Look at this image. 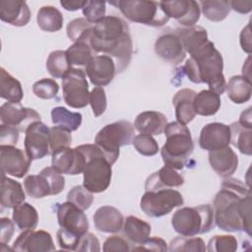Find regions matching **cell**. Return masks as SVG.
Here are the masks:
<instances>
[{
    "instance_id": "1",
    "label": "cell",
    "mask_w": 252,
    "mask_h": 252,
    "mask_svg": "<svg viewBox=\"0 0 252 252\" xmlns=\"http://www.w3.org/2000/svg\"><path fill=\"white\" fill-rule=\"evenodd\" d=\"M214 220L224 231H245L251 235V192L236 178L224 179L213 204Z\"/></svg>"
},
{
    "instance_id": "2",
    "label": "cell",
    "mask_w": 252,
    "mask_h": 252,
    "mask_svg": "<svg viewBox=\"0 0 252 252\" xmlns=\"http://www.w3.org/2000/svg\"><path fill=\"white\" fill-rule=\"evenodd\" d=\"M90 44L95 54L102 52L114 60L116 73L123 72L129 66L133 43L129 26L122 18L109 15L95 23Z\"/></svg>"
},
{
    "instance_id": "3",
    "label": "cell",
    "mask_w": 252,
    "mask_h": 252,
    "mask_svg": "<svg viewBox=\"0 0 252 252\" xmlns=\"http://www.w3.org/2000/svg\"><path fill=\"white\" fill-rule=\"evenodd\" d=\"M222 69V56L210 40L192 52L183 66L184 73L192 83H206L209 90L218 94H222L226 89Z\"/></svg>"
},
{
    "instance_id": "4",
    "label": "cell",
    "mask_w": 252,
    "mask_h": 252,
    "mask_svg": "<svg viewBox=\"0 0 252 252\" xmlns=\"http://www.w3.org/2000/svg\"><path fill=\"white\" fill-rule=\"evenodd\" d=\"M165 143L160 150L164 164L174 169H182L194 151L190 130L178 121L167 123L164 128Z\"/></svg>"
},
{
    "instance_id": "5",
    "label": "cell",
    "mask_w": 252,
    "mask_h": 252,
    "mask_svg": "<svg viewBox=\"0 0 252 252\" xmlns=\"http://www.w3.org/2000/svg\"><path fill=\"white\" fill-rule=\"evenodd\" d=\"M77 148L86 158L83 185L92 193L105 191L111 182L112 164L95 144H84Z\"/></svg>"
},
{
    "instance_id": "6",
    "label": "cell",
    "mask_w": 252,
    "mask_h": 252,
    "mask_svg": "<svg viewBox=\"0 0 252 252\" xmlns=\"http://www.w3.org/2000/svg\"><path fill=\"white\" fill-rule=\"evenodd\" d=\"M214 211L208 204L180 208L171 218L173 229L184 236L207 233L214 228Z\"/></svg>"
},
{
    "instance_id": "7",
    "label": "cell",
    "mask_w": 252,
    "mask_h": 252,
    "mask_svg": "<svg viewBox=\"0 0 252 252\" xmlns=\"http://www.w3.org/2000/svg\"><path fill=\"white\" fill-rule=\"evenodd\" d=\"M134 137L133 124L127 120H119L101 128L94 138V144L113 164L119 157L120 147L132 144Z\"/></svg>"
},
{
    "instance_id": "8",
    "label": "cell",
    "mask_w": 252,
    "mask_h": 252,
    "mask_svg": "<svg viewBox=\"0 0 252 252\" xmlns=\"http://www.w3.org/2000/svg\"><path fill=\"white\" fill-rule=\"evenodd\" d=\"M116 6L131 22L151 27H161L169 18L161 10L159 2L145 0H117L109 2Z\"/></svg>"
},
{
    "instance_id": "9",
    "label": "cell",
    "mask_w": 252,
    "mask_h": 252,
    "mask_svg": "<svg viewBox=\"0 0 252 252\" xmlns=\"http://www.w3.org/2000/svg\"><path fill=\"white\" fill-rule=\"evenodd\" d=\"M183 196L177 190L164 188L148 190L140 200L141 210L151 218H160L169 214L174 208L182 206Z\"/></svg>"
},
{
    "instance_id": "10",
    "label": "cell",
    "mask_w": 252,
    "mask_h": 252,
    "mask_svg": "<svg viewBox=\"0 0 252 252\" xmlns=\"http://www.w3.org/2000/svg\"><path fill=\"white\" fill-rule=\"evenodd\" d=\"M62 94L66 104L73 108H83L90 104L89 84L86 73L80 68H71L62 78Z\"/></svg>"
},
{
    "instance_id": "11",
    "label": "cell",
    "mask_w": 252,
    "mask_h": 252,
    "mask_svg": "<svg viewBox=\"0 0 252 252\" xmlns=\"http://www.w3.org/2000/svg\"><path fill=\"white\" fill-rule=\"evenodd\" d=\"M57 221L60 229L64 232L81 238L89 229V220L84 211L78 208L73 203L67 201L62 204H57Z\"/></svg>"
},
{
    "instance_id": "12",
    "label": "cell",
    "mask_w": 252,
    "mask_h": 252,
    "mask_svg": "<svg viewBox=\"0 0 252 252\" xmlns=\"http://www.w3.org/2000/svg\"><path fill=\"white\" fill-rule=\"evenodd\" d=\"M155 52L171 65H178L185 59L186 51L176 29H167L159 33L155 42Z\"/></svg>"
},
{
    "instance_id": "13",
    "label": "cell",
    "mask_w": 252,
    "mask_h": 252,
    "mask_svg": "<svg viewBox=\"0 0 252 252\" xmlns=\"http://www.w3.org/2000/svg\"><path fill=\"white\" fill-rule=\"evenodd\" d=\"M25 149L29 158L40 159L50 153L49 145V127L41 121H35L30 124L25 131Z\"/></svg>"
},
{
    "instance_id": "14",
    "label": "cell",
    "mask_w": 252,
    "mask_h": 252,
    "mask_svg": "<svg viewBox=\"0 0 252 252\" xmlns=\"http://www.w3.org/2000/svg\"><path fill=\"white\" fill-rule=\"evenodd\" d=\"M1 171L16 178H23L29 171L32 159L26 152L12 145H0Z\"/></svg>"
},
{
    "instance_id": "15",
    "label": "cell",
    "mask_w": 252,
    "mask_h": 252,
    "mask_svg": "<svg viewBox=\"0 0 252 252\" xmlns=\"http://www.w3.org/2000/svg\"><path fill=\"white\" fill-rule=\"evenodd\" d=\"M161 10L168 18L175 19L181 26L190 28L200 19L199 3L193 0H173L159 2Z\"/></svg>"
},
{
    "instance_id": "16",
    "label": "cell",
    "mask_w": 252,
    "mask_h": 252,
    "mask_svg": "<svg viewBox=\"0 0 252 252\" xmlns=\"http://www.w3.org/2000/svg\"><path fill=\"white\" fill-rule=\"evenodd\" d=\"M0 121L3 125L13 126L24 132L32 122L40 121V115L32 108L7 101L0 107Z\"/></svg>"
},
{
    "instance_id": "17",
    "label": "cell",
    "mask_w": 252,
    "mask_h": 252,
    "mask_svg": "<svg viewBox=\"0 0 252 252\" xmlns=\"http://www.w3.org/2000/svg\"><path fill=\"white\" fill-rule=\"evenodd\" d=\"M56 249L49 232L45 230L27 229L15 240L12 250L23 252H45Z\"/></svg>"
},
{
    "instance_id": "18",
    "label": "cell",
    "mask_w": 252,
    "mask_h": 252,
    "mask_svg": "<svg viewBox=\"0 0 252 252\" xmlns=\"http://www.w3.org/2000/svg\"><path fill=\"white\" fill-rule=\"evenodd\" d=\"M85 72L95 87H104L111 83L115 74L114 60L105 54L94 55L85 66Z\"/></svg>"
},
{
    "instance_id": "19",
    "label": "cell",
    "mask_w": 252,
    "mask_h": 252,
    "mask_svg": "<svg viewBox=\"0 0 252 252\" xmlns=\"http://www.w3.org/2000/svg\"><path fill=\"white\" fill-rule=\"evenodd\" d=\"M52 166L59 172L69 175H78L83 172L86 158L83 153L76 147L61 148L52 154Z\"/></svg>"
},
{
    "instance_id": "20",
    "label": "cell",
    "mask_w": 252,
    "mask_h": 252,
    "mask_svg": "<svg viewBox=\"0 0 252 252\" xmlns=\"http://www.w3.org/2000/svg\"><path fill=\"white\" fill-rule=\"evenodd\" d=\"M230 144V127L223 123L206 124L199 136V145L209 152L227 147Z\"/></svg>"
},
{
    "instance_id": "21",
    "label": "cell",
    "mask_w": 252,
    "mask_h": 252,
    "mask_svg": "<svg viewBox=\"0 0 252 252\" xmlns=\"http://www.w3.org/2000/svg\"><path fill=\"white\" fill-rule=\"evenodd\" d=\"M209 162L213 170L221 178L231 176L237 169L238 158L230 147L209 152Z\"/></svg>"
},
{
    "instance_id": "22",
    "label": "cell",
    "mask_w": 252,
    "mask_h": 252,
    "mask_svg": "<svg viewBox=\"0 0 252 252\" xmlns=\"http://www.w3.org/2000/svg\"><path fill=\"white\" fill-rule=\"evenodd\" d=\"M0 19L15 27H24L31 20V11L26 1L1 0Z\"/></svg>"
},
{
    "instance_id": "23",
    "label": "cell",
    "mask_w": 252,
    "mask_h": 252,
    "mask_svg": "<svg viewBox=\"0 0 252 252\" xmlns=\"http://www.w3.org/2000/svg\"><path fill=\"white\" fill-rule=\"evenodd\" d=\"M94 223L98 231L105 233L119 232L124 223V218L120 211L112 206L99 207L94 217Z\"/></svg>"
},
{
    "instance_id": "24",
    "label": "cell",
    "mask_w": 252,
    "mask_h": 252,
    "mask_svg": "<svg viewBox=\"0 0 252 252\" xmlns=\"http://www.w3.org/2000/svg\"><path fill=\"white\" fill-rule=\"evenodd\" d=\"M184 184V178L179 174L176 169L169 165H164L158 171L152 173L146 180L145 189L158 190L164 188L180 187Z\"/></svg>"
},
{
    "instance_id": "25",
    "label": "cell",
    "mask_w": 252,
    "mask_h": 252,
    "mask_svg": "<svg viewBox=\"0 0 252 252\" xmlns=\"http://www.w3.org/2000/svg\"><path fill=\"white\" fill-rule=\"evenodd\" d=\"M167 124V118L164 114L158 111L149 110L141 112L137 115L134 128L140 134L160 135Z\"/></svg>"
},
{
    "instance_id": "26",
    "label": "cell",
    "mask_w": 252,
    "mask_h": 252,
    "mask_svg": "<svg viewBox=\"0 0 252 252\" xmlns=\"http://www.w3.org/2000/svg\"><path fill=\"white\" fill-rule=\"evenodd\" d=\"M196 94L197 93L191 89H182L174 94L172 104L174 106L175 116L178 122L186 125L195 118L196 112L194 109V98Z\"/></svg>"
},
{
    "instance_id": "27",
    "label": "cell",
    "mask_w": 252,
    "mask_h": 252,
    "mask_svg": "<svg viewBox=\"0 0 252 252\" xmlns=\"http://www.w3.org/2000/svg\"><path fill=\"white\" fill-rule=\"evenodd\" d=\"M26 194L24 189L18 181L7 177L2 173L1 181V206L2 208H15L16 206L25 202Z\"/></svg>"
},
{
    "instance_id": "28",
    "label": "cell",
    "mask_w": 252,
    "mask_h": 252,
    "mask_svg": "<svg viewBox=\"0 0 252 252\" xmlns=\"http://www.w3.org/2000/svg\"><path fill=\"white\" fill-rule=\"evenodd\" d=\"M123 234L134 245L141 244L147 238H149L152 227L151 224L137 217L129 216L124 220Z\"/></svg>"
},
{
    "instance_id": "29",
    "label": "cell",
    "mask_w": 252,
    "mask_h": 252,
    "mask_svg": "<svg viewBox=\"0 0 252 252\" xmlns=\"http://www.w3.org/2000/svg\"><path fill=\"white\" fill-rule=\"evenodd\" d=\"M226 93L231 101L237 104L248 101L252 94L251 80L240 76H232L226 84Z\"/></svg>"
},
{
    "instance_id": "30",
    "label": "cell",
    "mask_w": 252,
    "mask_h": 252,
    "mask_svg": "<svg viewBox=\"0 0 252 252\" xmlns=\"http://www.w3.org/2000/svg\"><path fill=\"white\" fill-rule=\"evenodd\" d=\"M0 96L11 103H20L24 96L21 83L3 67L0 68Z\"/></svg>"
},
{
    "instance_id": "31",
    "label": "cell",
    "mask_w": 252,
    "mask_h": 252,
    "mask_svg": "<svg viewBox=\"0 0 252 252\" xmlns=\"http://www.w3.org/2000/svg\"><path fill=\"white\" fill-rule=\"evenodd\" d=\"M176 32L182 40L185 51L189 54L194 52L209 40L207 31L200 26L178 28L176 29Z\"/></svg>"
},
{
    "instance_id": "32",
    "label": "cell",
    "mask_w": 252,
    "mask_h": 252,
    "mask_svg": "<svg viewBox=\"0 0 252 252\" xmlns=\"http://www.w3.org/2000/svg\"><path fill=\"white\" fill-rule=\"evenodd\" d=\"M220 107V94L210 90H203L196 94L194 98V109L196 114L202 116H212L219 111Z\"/></svg>"
},
{
    "instance_id": "33",
    "label": "cell",
    "mask_w": 252,
    "mask_h": 252,
    "mask_svg": "<svg viewBox=\"0 0 252 252\" xmlns=\"http://www.w3.org/2000/svg\"><path fill=\"white\" fill-rule=\"evenodd\" d=\"M63 16L61 12L53 6L41 7L36 16V22L40 30L47 32H55L62 29Z\"/></svg>"
},
{
    "instance_id": "34",
    "label": "cell",
    "mask_w": 252,
    "mask_h": 252,
    "mask_svg": "<svg viewBox=\"0 0 252 252\" xmlns=\"http://www.w3.org/2000/svg\"><path fill=\"white\" fill-rule=\"evenodd\" d=\"M24 187L26 193L33 199H40L53 195L51 184L42 171L37 175H28L24 180Z\"/></svg>"
},
{
    "instance_id": "35",
    "label": "cell",
    "mask_w": 252,
    "mask_h": 252,
    "mask_svg": "<svg viewBox=\"0 0 252 252\" xmlns=\"http://www.w3.org/2000/svg\"><path fill=\"white\" fill-rule=\"evenodd\" d=\"M13 220L21 230L34 229L38 222L37 211L27 202L13 208Z\"/></svg>"
},
{
    "instance_id": "36",
    "label": "cell",
    "mask_w": 252,
    "mask_h": 252,
    "mask_svg": "<svg viewBox=\"0 0 252 252\" xmlns=\"http://www.w3.org/2000/svg\"><path fill=\"white\" fill-rule=\"evenodd\" d=\"M51 120L55 126L73 132L81 126L83 116L81 113L71 112L63 106H56L51 110Z\"/></svg>"
},
{
    "instance_id": "37",
    "label": "cell",
    "mask_w": 252,
    "mask_h": 252,
    "mask_svg": "<svg viewBox=\"0 0 252 252\" xmlns=\"http://www.w3.org/2000/svg\"><path fill=\"white\" fill-rule=\"evenodd\" d=\"M230 127V143L236 147L243 155H252V130L241 126L238 122H233Z\"/></svg>"
},
{
    "instance_id": "38",
    "label": "cell",
    "mask_w": 252,
    "mask_h": 252,
    "mask_svg": "<svg viewBox=\"0 0 252 252\" xmlns=\"http://www.w3.org/2000/svg\"><path fill=\"white\" fill-rule=\"evenodd\" d=\"M93 29L94 25L85 18H77L68 23L66 29L67 36L74 42L81 41L90 43Z\"/></svg>"
},
{
    "instance_id": "39",
    "label": "cell",
    "mask_w": 252,
    "mask_h": 252,
    "mask_svg": "<svg viewBox=\"0 0 252 252\" xmlns=\"http://www.w3.org/2000/svg\"><path fill=\"white\" fill-rule=\"evenodd\" d=\"M205 18L212 22H221L230 12L229 1L205 0L198 2Z\"/></svg>"
},
{
    "instance_id": "40",
    "label": "cell",
    "mask_w": 252,
    "mask_h": 252,
    "mask_svg": "<svg viewBox=\"0 0 252 252\" xmlns=\"http://www.w3.org/2000/svg\"><path fill=\"white\" fill-rule=\"evenodd\" d=\"M67 58L71 66H86L88 62L96 55L91 44L87 42H74L66 50Z\"/></svg>"
},
{
    "instance_id": "41",
    "label": "cell",
    "mask_w": 252,
    "mask_h": 252,
    "mask_svg": "<svg viewBox=\"0 0 252 252\" xmlns=\"http://www.w3.org/2000/svg\"><path fill=\"white\" fill-rule=\"evenodd\" d=\"M71 68L72 66L68 61L66 51L55 50L48 55L46 60V69L53 78H63Z\"/></svg>"
},
{
    "instance_id": "42",
    "label": "cell",
    "mask_w": 252,
    "mask_h": 252,
    "mask_svg": "<svg viewBox=\"0 0 252 252\" xmlns=\"http://www.w3.org/2000/svg\"><path fill=\"white\" fill-rule=\"evenodd\" d=\"M168 250L171 252H180V251H200L204 252L207 250L205 242L200 237H193V236H177L173 238L170 243Z\"/></svg>"
},
{
    "instance_id": "43",
    "label": "cell",
    "mask_w": 252,
    "mask_h": 252,
    "mask_svg": "<svg viewBox=\"0 0 252 252\" xmlns=\"http://www.w3.org/2000/svg\"><path fill=\"white\" fill-rule=\"evenodd\" d=\"M67 201L73 203L81 210L86 211L92 206L94 195L84 185H77L68 192Z\"/></svg>"
},
{
    "instance_id": "44",
    "label": "cell",
    "mask_w": 252,
    "mask_h": 252,
    "mask_svg": "<svg viewBox=\"0 0 252 252\" xmlns=\"http://www.w3.org/2000/svg\"><path fill=\"white\" fill-rule=\"evenodd\" d=\"M71 143V132L58 126H53L49 128V145L51 155L61 148L70 147Z\"/></svg>"
},
{
    "instance_id": "45",
    "label": "cell",
    "mask_w": 252,
    "mask_h": 252,
    "mask_svg": "<svg viewBox=\"0 0 252 252\" xmlns=\"http://www.w3.org/2000/svg\"><path fill=\"white\" fill-rule=\"evenodd\" d=\"M237 239L233 235H215L208 243L210 252H233L237 249Z\"/></svg>"
},
{
    "instance_id": "46",
    "label": "cell",
    "mask_w": 252,
    "mask_h": 252,
    "mask_svg": "<svg viewBox=\"0 0 252 252\" xmlns=\"http://www.w3.org/2000/svg\"><path fill=\"white\" fill-rule=\"evenodd\" d=\"M132 144L136 151L142 156L152 157L157 155L159 151L158 142L151 135L139 134L134 137Z\"/></svg>"
},
{
    "instance_id": "47",
    "label": "cell",
    "mask_w": 252,
    "mask_h": 252,
    "mask_svg": "<svg viewBox=\"0 0 252 252\" xmlns=\"http://www.w3.org/2000/svg\"><path fill=\"white\" fill-rule=\"evenodd\" d=\"M59 91L58 83L53 79L44 78L35 82L32 86V92L36 97L42 99L54 98Z\"/></svg>"
},
{
    "instance_id": "48",
    "label": "cell",
    "mask_w": 252,
    "mask_h": 252,
    "mask_svg": "<svg viewBox=\"0 0 252 252\" xmlns=\"http://www.w3.org/2000/svg\"><path fill=\"white\" fill-rule=\"evenodd\" d=\"M105 5L106 3L103 1H87V4L83 8L85 19L92 24L97 23L105 17Z\"/></svg>"
},
{
    "instance_id": "49",
    "label": "cell",
    "mask_w": 252,
    "mask_h": 252,
    "mask_svg": "<svg viewBox=\"0 0 252 252\" xmlns=\"http://www.w3.org/2000/svg\"><path fill=\"white\" fill-rule=\"evenodd\" d=\"M90 104L92 106L94 115L95 117H98L102 115L107 106V101H106V94L101 87H94L91 94H90Z\"/></svg>"
},
{
    "instance_id": "50",
    "label": "cell",
    "mask_w": 252,
    "mask_h": 252,
    "mask_svg": "<svg viewBox=\"0 0 252 252\" xmlns=\"http://www.w3.org/2000/svg\"><path fill=\"white\" fill-rule=\"evenodd\" d=\"M167 243L160 237H151L147 238L141 244L135 245L131 250L135 251H154V252H164L167 251Z\"/></svg>"
},
{
    "instance_id": "51",
    "label": "cell",
    "mask_w": 252,
    "mask_h": 252,
    "mask_svg": "<svg viewBox=\"0 0 252 252\" xmlns=\"http://www.w3.org/2000/svg\"><path fill=\"white\" fill-rule=\"evenodd\" d=\"M102 250L104 252H111V251L128 252L131 250V248H130L129 242L125 238L119 235H112L105 239Z\"/></svg>"
},
{
    "instance_id": "52",
    "label": "cell",
    "mask_w": 252,
    "mask_h": 252,
    "mask_svg": "<svg viewBox=\"0 0 252 252\" xmlns=\"http://www.w3.org/2000/svg\"><path fill=\"white\" fill-rule=\"evenodd\" d=\"M76 251H85V252L100 251L99 241L97 237L92 232H86L80 238Z\"/></svg>"
},
{
    "instance_id": "53",
    "label": "cell",
    "mask_w": 252,
    "mask_h": 252,
    "mask_svg": "<svg viewBox=\"0 0 252 252\" xmlns=\"http://www.w3.org/2000/svg\"><path fill=\"white\" fill-rule=\"evenodd\" d=\"M21 131L13 126L0 125V142L1 145H12L15 146L19 140V133Z\"/></svg>"
},
{
    "instance_id": "54",
    "label": "cell",
    "mask_w": 252,
    "mask_h": 252,
    "mask_svg": "<svg viewBox=\"0 0 252 252\" xmlns=\"http://www.w3.org/2000/svg\"><path fill=\"white\" fill-rule=\"evenodd\" d=\"M15 232L14 222L9 218L0 219V243L7 244L11 241Z\"/></svg>"
},
{
    "instance_id": "55",
    "label": "cell",
    "mask_w": 252,
    "mask_h": 252,
    "mask_svg": "<svg viewBox=\"0 0 252 252\" xmlns=\"http://www.w3.org/2000/svg\"><path fill=\"white\" fill-rule=\"evenodd\" d=\"M240 45L243 51L248 54L251 53V33H250V25L248 24L240 33Z\"/></svg>"
},
{
    "instance_id": "56",
    "label": "cell",
    "mask_w": 252,
    "mask_h": 252,
    "mask_svg": "<svg viewBox=\"0 0 252 252\" xmlns=\"http://www.w3.org/2000/svg\"><path fill=\"white\" fill-rule=\"evenodd\" d=\"M229 5L230 9L241 14L249 13L252 8L251 1H229Z\"/></svg>"
},
{
    "instance_id": "57",
    "label": "cell",
    "mask_w": 252,
    "mask_h": 252,
    "mask_svg": "<svg viewBox=\"0 0 252 252\" xmlns=\"http://www.w3.org/2000/svg\"><path fill=\"white\" fill-rule=\"evenodd\" d=\"M87 1H79V0H62L60 1V5L67 11H77L79 9H83Z\"/></svg>"
},
{
    "instance_id": "58",
    "label": "cell",
    "mask_w": 252,
    "mask_h": 252,
    "mask_svg": "<svg viewBox=\"0 0 252 252\" xmlns=\"http://www.w3.org/2000/svg\"><path fill=\"white\" fill-rule=\"evenodd\" d=\"M251 107H248L247 109H245L239 117V121L238 123L248 129H252V123H251Z\"/></svg>"
}]
</instances>
